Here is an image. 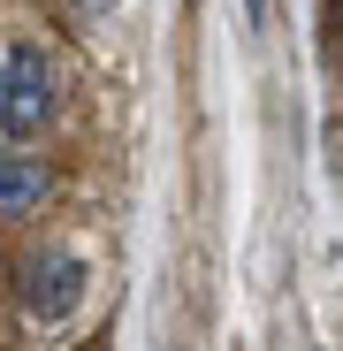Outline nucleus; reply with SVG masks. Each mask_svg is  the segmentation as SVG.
Here are the masks:
<instances>
[{"label": "nucleus", "mask_w": 343, "mask_h": 351, "mask_svg": "<svg viewBox=\"0 0 343 351\" xmlns=\"http://www.w3.org/2000/svg\"><path fill=\"white\" fill-rule=\"evenodd\" d=\"M53 114H62V69L46 62V46L0 38V145H31Z\"/></svg>", "instance_id": "f257e3e1"}, {"label": "nucleus", "mask_w": 343, "mask_h": 351, "mask_svg": "<svg viewBox=\"0 0 343 351\" xmlns=\"http://www.w3.org/2000/svg\"><path fill=\"white\" fill-rule=\"evenodd\" d=\"M77 298H84V260H77V252L46 245V252L23 260V313H31V321H69Z\"/></svg>", "instance_id": "f03ea898"}, {"label": "nucleus", "mask_w": 343, "mask_h": 351, "mask_svg": "<svg viewBox=\"0 0 343 351\" xmlns=\"http://www.w3.org/2000/svg\"><path fill=\"white\" fill-rule=\"evenodd\" d=\"M46 191H53L46 160H31L23 145H0V221H23V214H38V206H46Z\"/></svg>", "instance_id": "7ed1b4c3"}]
</instances>
